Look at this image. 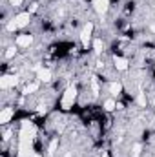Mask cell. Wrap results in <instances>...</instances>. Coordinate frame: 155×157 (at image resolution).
I'll return each mask as SVG.
<instances>
[{
    "label": "cell",
    "instance_id": "obj_24",
    "mask_svg": "<svg viewBox=\"0 0 155 157\" xmlns=\"http://www.w3.org/2000/svg\"><path fill=\"white\" fill-rule=\"evenodd\" d=\"M102 157H108V154H102Z\"/></svg>",
    "mask_w": 155,
    "mask_h": 157
},
{
    "label": "cell",
    "instance_id": "obj_7",
    "mask_svg": "<svg viewBox=\"0 0 155 157\" xmlns=\"http://www.w3.org/2000/svg\"><path fill=\"white\" fill-rule=\"evenodd\" d=\"M35 71H37V80H39V82H49V80H51V71H49L47 68L35 66Z\"/></svg>",
    "mask_w": 155,
    "mask_h": 157
},
{
    "label": "cell",
    "instance_id": "obj_11",
    "mask_svg": "<svg viewBox=\"0 0 155 157\" xmlns=\"http://www.w3.org/2000/svg\"><path fill=\"white\" fill-rule=\"evenodd\" d=\"M108 90H110V93H112L113 97H117V95H120V93H122V84H120L119 80H117V82H110Z\"/></svg>",
    "mask_w": 155,
    "mask_h": 157
},
{
    "label": "cell",
    "instance_id": "obj_23",
    "mask_svg": "<svg viewBox=\"0 0 155 157\" xmlns=\"http://www.w3.org/2000/svg\"><path fill=\"white\" fill-rule=\"evenodd\" d=\"M150 29H152V31L155 33V24H152V28H150Z\"/></svg>",
    "mask_w": 155,
    "mask_h": 157
},
{
    "label": "cell",
    "instance_id": "obj_21",
    "mask_svg": "<svg viewBox=\"0 0 155 157\" xmlns=\"http://www.w3.org/2000/svg\"><path fill=\"white\" fill-rule=\"evenodd\" d=\"M37 7H39V4H33V6H31V9H29V13H33V11H37Z\"/></svg>",
    "mask_w": 155,
    "mask_h": 157
},
{
    "label": "cell",
    "instance_id": "obj_10",
    "mask_svg": "<svg viewBox=\"0 0 155 157\" xmlns=\"http://www.w3.org/2000/svg\"><path fill=\"white\" fill-rule=\"evenodd\" d=\"M113 62H115V68L119 71H126L128 70V60L124 59V57H113Z\"/></svg>",
    "mask_w": 155,
    "mask_h": 157
},
{
    "label": "cell",
    "instance_id": "obj_17",
    "mask_svg": "<svg viewBox=\"0 0 155 157\" xmlns=\"http://www.w3.org/2000/svg\"><path fill=\"white\" fill-rule=\"evenodd\" d=\"M141 150H142V146H141V144H135V146L131 148V157H139L141 155Z\"/></svg>",
    "mask_w": 155,
    "mask_h": 157
},
{
    "label": "cell",
    "instance_id": "obj_5",
    "mask_svg": "<svg viewBox=\"0 0 155 157\" xmlns=\"http://www.w3.org/2000/svg\"><path fill=\"white\" fill-rule=\"evenodd\" d=\"M91 4H93V9H95V13L97 15H106L108 13V7H110V0H91Z\"/></svg>",
    "mask_w": 155,
    "mask_h": 157
},
{
    "label": "cell",
    "instance_id": "obj_8",
    "mask_svg": "<svg viewBox=\"0 0 155 157\" xmlns=\"http://www.w3.org/2000/svg\"><path fill=\"white\" fill-rule=\"evenodd\" d=\"M31 42H33V35L24 33V35H18V37H17V42H15V44H17L18 48H29Z\"/></svg>",
    "mask_w": 155,
    "mask_h": 157
},
{
    "label": "cell",
    "instance_id": "obj_25",
    "mask_svg": "<svg viewBox=\"0 0 155 157\" xmlns=\"http://www.w3.org/2000/svg\"><path fill=\"white\" fill-rule=\"evenodd\" d=\"M153 104H155V101H153Z\"/></svg>",
    "mask_w": 155,
    "mask_h": 157
},
{
    "label": "cell",
    "instance_id": "obj_18",
    "mask_svg": "<svg viewBox=\"0 0 155 157\" xmlns=\"http://www.w3.org/2000/svg\"><path fill=\"white\" fill-rule=\"evenodd\" d=\"M15 53H17L15 46H13V48H7V51H6V59H13V57H15Z\"/></svg>",
    "mask_w": 155,
    "mask_h": 157
},
{
    "label": "cell",
    "instance_id": "obj_16",
    "mask_svg": "<svg viewBox=\"0 0 155 157\" xmlns=\"http://www.w3.org/2000/svg\"><path fill=\"white\" fill-rule=\"evenodd\" d=\"M137 104H139L141 108L146 106V95H144V93H139V95H137Z\"/></svg>",
    "mask_w": 155,
    "mask_h": 157
},
{
    "label": "cell",
    "instance_id": "obj_4",
    "mask_svg": "<svg viewBox=\"0 0 155 157\" xmlns=\"http://www.w3.org/2000/svg\"><path fill=\"white\" fill-rule=\"evenodd\" d=\"M91 35H93V22H88V24L84 26V29L80 31V44H82L84 48L89 46V42H91Z\"/></svg>",
    "mask_w": 155,
    "mask_h": 157
},
{
    "label": "cell",
    "instance_id": "obj_3",
    "mask_svg": "<svg viewBox=\"0 0 155 157\" xmlns=\"http://www.w3.org/2000/svg\"><path fill=\"white\" fill-rule=\"evenodd\" d=\"M75 101H77V88H75V86L66 88V91L62 93V99H60L62 110H71L73 104H75Z\"/></svg>",
    "mask_w": 155,
    "mask_h": 157
},
{
    "label": "cell",
    "instance_id": "obj_22",
    "mask_svg": "<svg viewBox=\"0 0 155 157\" xmlns=\"http://www.w3.org/2000/svg\"><path fill=\"white\" fill-rule=\"evenodd\" d=\"M46 112V106H39V113H44Z\"/></svg>",
    "mask_w": 155,
    "mask_h": 157
},
{
    "label": "cell",
    "instance_id": "obj_15",
    "mask_svg": "<svg viewBox=\"0 0 155 157\" xmlns=\"http://www.w3.org/2000/svg\"><path fill=\"white\" fill-rule=\"evenodd\" d=\"M57 146H59V139H53V141L49 143V148H47V154H49V155H53V154H55V150H57Z\"/></svg>",
    "mask_w": 155,
    "mask_h": 157
},
{
    "label": "cell",
    "instance_id": "obj_20",
    "mask_svg": "<svg viewBox=\"0 0 155 157\" xmlns=\"http://www.w3.org/2000/svg\"><path fill=\"white\" fill-rule=\"evenodd\" d=\"M11 2V6H15V7H18L20 4H22V0H9Z\"/></svg>",
    "mask_w": 155,
    "mask_h": 157
},
{
    "label": "cell",
    "instance_id": "obj_13",
    "mask_svg": "<svg viewBox=\"0 0 155 157\" xmlns=\"http://www.w3.org/2000/svg\"><path fill=\"white\" fill-rule=\"evenodd\" d=\"M93 48H95V53H102L104 51V44L100 39H95L93 40Z\"/></svg>",
    "mask_w": 155,
    "mask_h": 157
},
{
    "label": "cell",
    "instance_id": "obj_6",
    "mask_svg": "<svg viewBox=\"0 0 155 157\" xmlns=\"http://www.w3.org/2000/svg\"><path fill=\"white\" fill-rule=\"evenodd\" d=\"M17 82H18V78L17 75H4V77L0 78V88L2 90H9V88H15L17 86Z\"/></svg>",
    "mask_w": 155,
    "mask_h": 157
},
{
    "label": "cell",
    "instance_id": "obj_2",
    "mask_svg": "<svg viewBox=\"0 0 155 157\" xmlns=\"http://www.w3.org/2000/svg\"><path fill=\"white\" fill-rule=\"evenodd\" d=\"M29 20H31V13L29 11H24V13H18L7 26H6V29L7 31H15V29H20V28H26L28 24H29Z\"/></svg>",
    "mask_w": 155,
    "mask_h": 157
},
{
    "label": "cell",
    "instance_id": "obj_1",
    "mask_svg": "<svg viewBox=\"0 0 155 157\" xmlns=\"http://www.w3.org/2000/svg\"><path fill=\"white\" fill-rule=\"evenodd\" d=\"M37 128L29 121H22L20 133H18V157H35L33 152V139Z\"/></svg>",
    "mask_w": 155,
    "mask_h": 157
},
{
    "label": "cell",
    "instance_id": "obj_12",
    "mask_svg": "<svg viewBox=\"0 0 155 157\" xmlns=\"http://www.w3.org/2000/svg\"><path fill=\"white\" fill-rule=\"evenodd\" d=\"M37 90H39V82H31V84H28V86H26L24 95H29V93H33V91H37Z\"/></svg>",
    "mask_w": 155,
    "mask_h": 157
},
{
    "label": "cell",
    "instance_id": "obj_14",
    "mask_svg": "<svg viewBox=\"0 0 155 157\" xmlns=\"http://www.w3.org/2000/svg\"><path fill=\"white\" fill-rule=\"evenodd\" d=\"M115 108H117V102L113 99H108V101L104 102V110H106V112H113Z\"/></svg>",
    "mask_w": 155,
    "mask_h": 157
},
{
    "label": "cell",
    "instance_id": "obj_9",
    "mask_svg": "<svg viewBox=\"0 0 155 157\" xmlns=\"http://www.w3.org/2000/svg\"><path fill=\"white\" fill-rule=\"evenodd\" d=\"M13 117H15V110L13 108H4L0 112V124H7Z\"/></svg>",
    "mask_w": 155,
    "mask_h": 157
},
{
    "label": "cell",
    "instance_id": "obj_19",
    "mask_svg": "<svg viewBox=\"0 0 155 157\" xmlns=\"http://www.w3.org/2000/svg\"><path fill=\"white\" fill-rule=\"evenodd\" d=\"M91 86H93V91H95V93H99V84H97V78H95V77L91 78Z\"/></svg>",
    "mask_w": 155,
    "mask_h": 157
}]
</instances>
